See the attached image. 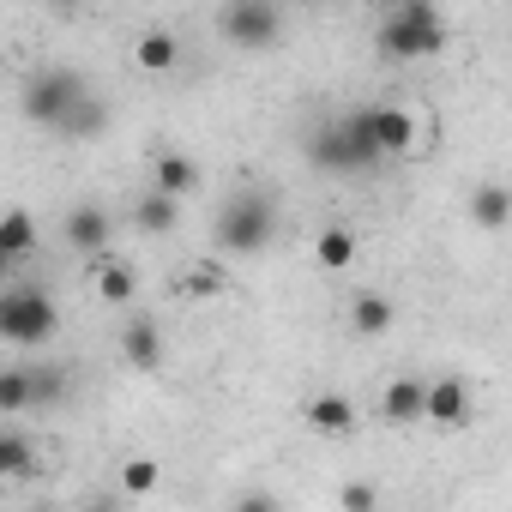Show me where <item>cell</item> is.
<instances>
[{
    "label": "cell",
    "mask_w": 512,
    "mask_h": 512,
    "mask_svg": "<svg viewBox=\"0 0 512 512\" xmlns=\"http://www.w3.org/2000/svg\"><path fill=\"white\" fill-rule=\"evenodd\" d=\"M308 157H314L320 169H338V175H362V169H374V163H380L374 109H356V115H344V121L320 127V133H314V145H308Z\"/></svg>",
    "instance_id": "6da1fadb"
},
{
    "label": "cell",
    "mask_w": 512,
    "mask_h": 512,
    "mask_svg": "<svg viewBox=\"0 0 512 512\" xmlns=\"http://www.w3.org/2000/svg\"><path fill=\"white\" fill-rule=\"evenodd\" d=\"M380 49L392 61H428L446 49V19L428 7V0H404V7H392L380 19Z\"/></svg>",
    "instance_id": "7a4b0ae2"
},
{
    "label": "cell",
    "mask_w": 512,
    "mask_h": 512,
    "mask_svg": "<svg viewBox=\"0 0 512 512\" xmlns=\"http://www.w3.org/2000/svg\"><path fill=\"white\" fill-rule=\"evenodd\" d=\"M55 326H61V314H55V302H49L43 290L19 284V290L0 296V338H7V344H19V350L49 344V338H55Z\"/></svg>",
    "instance_id": "3957f363"
},
{
    "label": "cell",
    "mask_w": 512,
    "mask_h": 512,
    "mask_svg": "<svg viewBox=\"0 0 512 512\" xmlns=\"http://www.w3.org/2000/svg\"><path fill=\"white\" fill-rule=\"evenodd\" d=\"M428 133H434V121H428L422 103H404V97L374 103V139H380V157H416V151H428Z\"/></svg>",
    "instance_id": "277c9868"
},
{
    "label": "cell",
    "mask_w": 512,
    "mask_h": 512,
    "mask_svg": "<svg viewBox=\"0 0 512 512\" xmlns=\"http://www.w3.org/2000/svg\"><path fill=\"white\" fill-rule=\"evenodd\" d=\"M272 229H278V211H272V199H260V193H235V199L223 205V217H217V241H223L229 253H260V247L272 241Z\"/></svg>",
    "instance_id": "5b68a950"
},
{
    "label": "cell",
    "mask_w": 512,
    "mask_h": 512,
    "mask_svg": "<svg viewBox=\"0 0 512 512\" xmlns=\"http://www.w3.org/2000/svg\"><path fill=\"white\" fill-rule=\"evenodd\" d=\"M79 103H85V85H79V73H61V67L43 73V79L31 85V97H25V109H31L37 121H49L55 133H61V121H67Z\"/></svg>",
    "instance_id": "8992f818"
},
{
    "label": "cell",
    "mask_w": 512,
    "mask_h": 512,
    "mask_svg": "<svg viewBox=\"0 0 512 512\" xmlns=\"http://www.w3.org/2000/svg\"><path fill=\"white\" fill-rule=\"evenodd\" d=\"M223 31H229L241 49H266V43L278 37V13H272V7H260V0H241V7H229V13H223Z\"/></svg>",
    "instance_id": "52a82bcc"
},
{
    "label": "cell",
    "mask_w": 512,
    "mask_h": 512,
    "mask_svg": "<svg viewBox=\"0 0 512 512\" xmlns=\"http://www.w3.org/2000/svg\"><path fill=\"white\" fill-rule=\"evenodd\" d=\"M428 422L434 428H464L470 422V380H458V374L428 380Z\"/></svg>",
    "instance_id": "ba28073f"
},
{
    "label": "cell",
    "mask_w": 512,
    "mask_h": 512,
    "mask_svg": "<svg viewBox=\"0 0 512 512\" xmlns=\"http://www.w3.org/2000/svg\"><path fill=\"white\" fill-rule=\"evenodd\" d=\"M302 416H308V428H314V434H326V440L356 434V404H350L344 392H314Z\"/></svg>",
    "instance_id": "9c48e42d"
},
{
    "label": "cell",
    "mask_w": 512,
    "mask_h": 512,
    "mask_svg": "<svg viewBox=\"0 0 512 512\" xmlns=\"http://www.w3.org/2000/svg\"><path fill=\"white\" fill-rule=\"evenodd\" d=\"M380 416L392 422V428H404V422H422L428 416V380H392L386 392H380Z\"/></svg>",
    "instance_id": "30bf717a"
},
{
    "label": "cell",
    "mask_w": 512,
    "mask_h": 512,
    "mask_svg": "<svg viewBox=\"0 0 512 512\" xmlns=\"http://www.w3.org/2000/svg\"><path fill=\"white\" fill-rule=\"evenodd\" d=\"M109 235H115V223H109V211H103V205H79V211L67 217V241H73L79 253H91V260H103Z\"/></svg>",
    "instance_id": "8fae6325"
},
{
    "label": "cell",
    "mask_w": 512,
    "mask_h": 512,
    "mask_svg": "<svg viewBox=\"0 0 512 512\" xmlns=\"http://www.w3.org/2000/svg\"><path fill=\"white\" fill-rule=\"evenodd\" d=\"M91 290H97L109 308H127V302L139 296V278H133L127 260H109V253H103V260H91Z\"/></svg>",
    "instance_id": "7c38bea8"
},
{
    "label": "cell",
    "mask_w": 512,
    "mask_h": 512,
    "mask_svg": "<svg viewBox=\"0 0 512 512\" xmlns=\"http://www.w3.org/2000/svg\"><path fill=\"white\" fill-rule=\"evenodd\" d=\"M121 356H127L139 374H151V368L163 362V332H157L151 320H133V326L121 332Z\"/></svg>",
    "instance_id": "4fadbf2b"
},
{
    "label": "cell",
    "mask_w": 512,
    "mask_h": 512,
    "mask_svg": "<svg viewBox=\"0 0 512 512\" xmlns=\"http://www.w3.org/2000/svg\"><path fill=\"white\" fill-rule=\"evenodd\" d=\"M314 260H320L326 272H350V266H356V229H344V223L320 229V235H314Z\"/></svg>",
    "instance_id": "5bb4252c"
},
{
    "label": "cell",
    "mask_w": 512,
    "mask_h": 512,
    "mask_svg": "<svg viewBox=\"0 0 512 512\" xmlns=\"http://www.w3.org/2000/svg\"><path fill=\"white\" fill-rule=\"evenodd\" d=\"M151 175H157V193H169V199H181V193L199 187V163L181 157V151H163V157L151 163Z\"/></svg>",
    "instance_id": "9a60e30c"
},
{
    "label": "cell",
    "mask_w": 512,
    "mask_h": 512,
    "mask_svg": "<svg viewBox=\"0 0 512 512\" xmlns=\"http://www.w3.org/2000/svg\"><path fill=\"white\" fill-rule=\"evenodd\" d=\"M223 290H229V278H223L217 260H199V266H187V272L175 278V296H187V302H217Z\"/></svg>",
    "instance_id": "2e32d148"
},
{
    "label": "cell",
    "mask_w": 512,
    "mask_h": 512,
    "mask_svg": "<svg viewBox=\"0 0 512 512\" xmlns=\"http://www.w3.org/2000/svg\"><path fill=\"white\" fill-rule=\"evenodd\" d=\"M470 217H476L482 229H506V223H512V187H500V181L476 187V193H470Z\"/></svg>",
    "instance_id": "e0dca14e"
},
{
    "label": "cell",
    "mask_w": 512,
    "mask_h": 512,
    "mask_svg": "<svg viewBox=\"0 0 512 512\" xmlns=\"http://www.w3.org/2000/svg\"><path fill=\"white\" fill-rule=\"evenodd\" d=\"M31 247H37V217L25 205H13L7 217H0V253H7V260H25Z\"/></svg>",
    "instance_id": "ac0fdd59"
},
{
    "label": "cell",
    "mask_w": 512,
    "mask_h": 512,
    "mask_svg": "<svg viewBox=\"0 0 512 512\" xmlns=\"http://www.w3.org/2000/svg\"><path fill=\"white\" fill-rule=\"evenodd\" d=\"M350 326H356V338H386V332H392V302L374 296V290L356 296V302H350Z\"/></svg>",
    "instance_id": "d6986e66"
},
{
    "label": "cell",
    "mask_w": 512,
    "mask_h": 512,
    "mask_svg": "<svg viewBox=\"0 0 512 512\" xmlns=\"http://www.w3.org/2000/svg\"><path fill=\"white\" fill-rule=\"evenodd\" d=\"M133 61H139L145 73H169V67L181 61V43H175L169 31H145V37H139V49H133Z\"/></svg>",
    "instance_id": "ffe728a7"
},
{
    "label": "cell",
    "mask_w": 512,
    "mask_h": 512,
    "mask_svg": "<svg viewBox=\"0 0 512 512\" xmlns=\"http://www.w3.org/2000/svg\"><path fill=\"white\" fill-rule=\"evenodd\" d=\"M175 217H181V211H175V199H169V193H157V187H151V193L139 199V211H133V223H139L145 235H169V229H175Z\"/></svg>",
    "instance_id": "44dd1931"
},
{
    "label": "cell",
    "mask_w": 512,
    "mask_h": 512,
    "mask_svg": "<svg viewBox=\"0 0 512 512\" xmlns=\"http://www.w3.org/2000/svg\"><path fill=\"white\" fill-rule=\"evenodd\" d=\"M157 482H163V464L157 458H127L121 464V494L145 500V494H157Z\"/></svg>",
    "instance_id": "7402d4cb"
},
{
    "label": "cell",
    "mask_w": 512,
    "mask_h": 512,
    "mask_svg": "<svg viewBox=\"0 0 512 512\" xmlns=\"http://www.w3.org/2000/svg\"><path fill=\"white\" fill-rule=\"evenodd\" d=\"M0 476H7V482L31 476V440L25 434H0Z\"/></svg>",
    "instance_id": "603a6c76"
},
{
    "label": "cell",
    "mask_w": 512,
    "mask_h": 512,
    "mask_svg": "<svg viewBox=\"0 0 512 512\" xmlns=\"http://www.w3.org/2000/svg\"><path fill=\"white\" fill-rule=\"evenodd\" d=\"M31 386H37V380H31V374H19V368H13V374H0V410L19 416V410L31 404Z\"/></svg>",
    "instance_id": "cb8c5ba5"
},
{
    "label": "cell",
    "mask_w": 512,
    "mask_h": 512,
    "mask_svg": "<svg viewBox=\"0 0 512 512\" xmlns=\"http://www.w3.org/2000/svg\"><path fill=\"white\" fill-rule=\"evenodd\" d=\"M61 133H67V139H85V133H103V103H97V97H85V103H79V109H73V115L61 121Z\"/></svg>",
    "instance_id": "d4e9b609"
},
{
    "label": "cell",
    "mask_w": 512,
    "mask_h": 512,
    "mask_svg": "<svg viewBox=\"0 0 512 512\" xmlns=\"http://www.w3.org/2000/svg\"><path fill=\"white\" fill-rule=\"evenodd\" d=\"M338 512H380V488L374 482H344L338 488Z\"/></svg>",
    "instance_id": "484cf974"
},
{
    "label": "cell",
    "mask_w": 512,
    "mask_h": 512,
    "mask_svg": "<svg viewBox=\"0 0 512 512\" xmlns=\"http://www.w3.org/2000/svg\"><path fill=\"white\" fill-rule=\"evenodd\" d=\"M235 512H278V500H272V494H241Z\"/></svg>",
    "instance_id": "4316f807"
},
{
    "label": "cell",
    "mask_w": 512,
    "mask_h": 512,
    "mask_svg": "<svg viewBox=\"0 0 512 512\" xmlns=\"http://www.w3.org/2000/svg\"><path fill=\"white\" fill-rule=\"evenodd\" d=\"M91 512H109V506H91Z\"/></svg>",
    "instance_id": "83f0119b"
}]
</instances>
